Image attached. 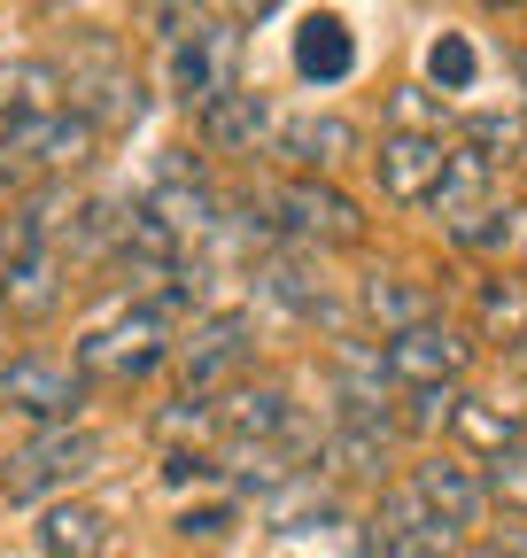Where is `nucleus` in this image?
Segmentation results:
<instances>
[{"label":"nucleus","instance_id":"nucleus-14","mask_svg":"<svg viewBox=\"0 0 527 558\" xmlns=\"http://www.w3.org/2000/svg\"><path fill=\"white\" fill-rule=\"evenodd\" d=\"M388 418H334V427L318 435V465L334 473V481H380V465H388Z\"/></svg>","mask_w":527,"mask_h":558},{"label":"nucleus","instance_id":"nucleus-2","mask_svg":"<svg viewBox=\"0 0 527 558\" xmlns=\"http://www.w3.org/2000/svg\"><path fill=\"white\" fill-rule=\"evenodd\" d=\"M94 148H101V132L62 101L47 117H24V124L0 132V179H47V186H62L71 171L94 163Z\"/></svg>","mask_w":527,"mask_h":558},{"label":"nucleus","instance_id":"nucleus-20","mask_svg":"<svg viewBox=\"0 0 527 558\" xmlns=\"http://www.w3.org/2000/svg\"><path fill=\"white\" fill-rule=\"evenodd\" d=\"M497 202V171L474 156V148H450L442 156V179H434V194H427V209L442 226H457V218H474V209H489Z\"/></svg>","mask_w":527,"mask_h":558},{"label":"nucleus","instance_id":"nucleus-8","mask_svg":"<svg viewBox=\"0 0 527 558\" xmlns=\"http://www.w3.org/2000/svg\"><path fill=\"white\" fill-rule=\"evenodd\" d=\"M404 488L419 497V512H427V520H434L442 535H457V543H474V535L489 527V488H481V465H466V458H450V450L419 458Z\"/></svg>","mask_w":527,"mask_h":558},{"label":"nucleus","instance_id":"nucleus-27","mask_svg":"<svg viewBox=\"0 0 527 558\" xmlns=\"http://www.w3.org/2000/svg\"><path fill=\"white\" fill-rule=\"evenodd\" d=\"M450 241L466 248V256H504L512 241H527V226H519V209H512V202L497 194L489 209H474V218H457V226H450Z\"/></svg>","mask_w":527,"mask_h":558},{"label":"nucleus","instance_id":"nucleus-22","mask_svg":"<svg viewBox=\"0 0 527 558\" xmlns=\"http://www.w3.org/2000/svg\"><path fill=\"white\" fill-rule=\"evenodd\" d=\"M47 109H62V70L39 62V54L0 62V132L24 124V117H47Z\"/></svg>","mask_w":527,"mask_h":558},{"label":"nucleus","instance_id":"nucleus-16","mask_svg":"<svg viewBox=\"0 0 527 558\" xmlns=\"http://www.w3.org/2000/svg\"><path fill=\"white\" fill-rule=\"evenodd\" d=\"M218 209H225V202H218L210 186H179V179H156V186L140 194V218H156L179 248H186V241H203V233H218V226H225Z\"/></svg>","mask_w":527,"mask_h":558},{"label":"nucleus","instance_id":"nucleus-1","mask_svg":"<svg viewBox=\"0 0 527 558\" xmlns=\"http://www.w3.org/2000/svg\"><path fill=\"white\" fill-rule=\"evenodd\" d=\"M101 465V435L94 427H39L24 450H9L0 465V497L9 505H54Z\"/></svg>","mask_w":527,"mask_h":558},{"label":"nucleus","instance_id":"nucleus-9","mask_svg":"<svg viewBox=\"0 0 527 558\" xmlns=\"http://www.w3.org/2000/svg\"><path fill=\"white\" fill-rule=\"evenodd\" d=\"M256 357V318L248 311H210L179 341V373H186V396L218 403V388H233V373Z\"/></svg>","mask_w":527,"mask_h":558},{"label":"nucleus","instance_id":"nucleus-28","mask_svg":"<svg viewBox=\"0 0 527 558\" xmlns=\"http://www.w3.org/2000/svg\"><path fill=\"white\" fill-rule=\"evenodd\" d=\"M427 78H434L442 94H466V86L481 78L474 39H466V32H434V39H427Z\"/></svg>","mask_w":527,"mask_h":558},{"label":"nucleus","instance_id":"nucleus-18","mask_svg":"<svg viewBox=\"0 0 527 558\" xmlns=\"http://www.w3.org/2000/svg\"><path fill=\"white\" fill-rule=\"evenodd\" d=\"M32 535H39V558H101L109 550V512L78 505V497H54Z\"/></svg>","mask_w":527,"mask_h":558},{"label":"nucleus","instance_id":"nucleus-30","mask_svg":"<svg viewBox=\"0 0 527 558\" xmlns=\"http://www.w3.org/2000/svg\"><path fill=\"white\" fill-rule=\"evenodd\" d=\"M395 403H404V411H395V427H404V435H442L457 388H419V396H395Z\"/></svg>","mask_w":527,"mask_h":558},{"label":"nucleus","instance_id":"nucleus-15","mask_svg":"<svg viewBox=\"0 0 527 558\" xmlns=\"http://www.w3.org/2000/svg\"><path fill=\"white\" fill-rule=\"evenodd\" d=\"M457 450L450 458H466V465H489V458H504L512 442H519V418L504 411V403H481V396H466L457 388V403H450V427H442Z\"/></svg>","mask_w":527,"mask_h":558},{"label":"nucleus","instance_id":"nucleus-19","mask_svg":"<svg viewBox=\"0 0 527 558\" xmlns=\"http://www.w3.org/2000/svg\"><path fill=\"white\" fill-rule=\"evenodd\" d=\"M0 303L16 318H47L62 303V248H24L0 264Z\"/></svg>","mask_w":527,"mask_h":558},{"label":"nucleus","instance_id":"nucleus-26","mask_svg":"<svg viewBox=\"0 0 527 558\" xmlns=\"http://www.w3.org/2000/svg\"><path fill=\"white\" fill-rule=\"evenodd\" d=\"M225 473H233V488H256V497H280V488L303 473L280 442H225V458H218Z\"/></svg>","mask_w":527,"mask_h":558},{"label":"nucleus","instance_id":"nucleus-37","mask_svg":"<svg viewBox=\"0 0 527 558\" xmlns=\"http://www.w3.org/2000/svg\"><path fill=\"white\" fill-rule=\"evenodd\" d=\"M519 435H527V427H519Z\"/></svg>","mask_w":527,"mask_h":558},{"label":"nucleus","instance_id":"nucleus-12","mask_svg":"<svg viewBox=\"0 0 527 558\" xmlns=\"http://www.w3.org/2000/svg\"><path fill=\"white\" fill-rule=\"evenodd\" d=\"M256 288L272 295V303H287L295 318H326V326H342V311H334V295H326V271L310 264V248H272L256 264Z\"/></svg>","mask_w":527,"mask_h":558},{"label":"nucleus","instance_id":"nucleus-35","mask_svg":"<svg viewBox=\"0 0 527 558\" xmlns=\"http://www.w3.org/2000/svg\"><path fill=\"white\" fill-rule=\"evenodd\" d=\"M512 70H519V94H527V47H519V54H512Z\"/></svg>","mask_w":527,"mask_h":558},{"label":"nucleus","instance_id":"nucleus-21","mask_svg":"<svg viewBox=\"0 0 527 558\" xmlns=\"http://www.w3.org/2000/svg\"><path fill=\"white\" fill-rule=\"evenodd\" d=\"M218 427H225L233 442H280V435L295 427V403H287L280 388H225Z\"/></svg>","mask_w":527,"mask_h":558},{"label":"nucleus","instance_id":"nucleus-13","mask_svg":"<svg viewBox=\"0 0 527 558\" xmlns=\"http://www.w3.org/2000/svg\"><path fill=\"white\" fill-rule=\"evenodd\" d=\"M272 132H280V117H272V101H264L256 86H233V94H218L203 109V140L218 156H256Z\"/></svg>","mask_w":527,"mask_h":558},{"label":"nucleus","instance_id":"nucleus-11","mask_svg":"<svg viewBox=\"0 0 527 558\" xmlns=\"http://www.w3.org/2000/svg\"><path fill=\"white\" fill-rule=\"evenodd\" d=\"M280 156L295 163V179H334L350 156H365V132L350 124V117H334V109H310V117H287L280 132Z\"/></svg>","mask_w":527,"mask_h":558},{"label":"nucleus","instance_id":"nucleus-34","mask_svg":"<svg viewBox=\"0 0 527 558\" xmlns=\"http://www.w3.org/2000/svg\"><path fill=\"white\" fill-rule=\"evenodd\" d=\"M457 558H504V543H466Z\"/></svg>","mask_w":527,"mask_h":558},{"label":"nucleus","instance_id":"nucleus-3","mask_svg":"<svg viewBox=\"0 0 527 558\" xmlns=\"http://www.w3.org/2000/svg\"><path fill=\"white\" fill-rule=\"evenodd\" d=\"M171 349H179V341H171V311L148 295V303H132L124 318L94 326V333L78 341L71 365L86 373V388H94V380H148V373L171 357Z\"/></svg>","mask_w":527,"mask_h":558},{"label":"nucleus","instance_id":"nucleus-25","mask_svg":"<svg viewBox=\"0 0 527 558\" xmlns=\"http://www.w3.org/2000/svg\"><path fill=\"white\" fill-rule=\"evenodd\" d=\"M466 148L504 179V171H527V109H481L466 117Z\"/></svg>","mask_w":527,"mask_h":558},{"label":"nucleus","instance_id":"nucleus-24","mask_svg":"<svg viewBox=\"0 0 527 558\" xmlns=\"http://www.w3.org/2000/svg\"><path fill=\"white\" fill-rule=\"evenodd\" d=\"M357 303H365V318H380L388 333H404V326H427V318H434V295L419 288V279H404V271H372L365 288H357Z\"/></svg>","mask_w":527,"mask_h":558},{"label":"nucleus","instance_id":"nucleus-7","mask_svg":"<svg viewBox=\"0 0 527 558\" xmlns=\"http://www.w3.org/2000/svg\"><path fill=\"white\" fill-rule=\"evenodd\" d=\"M272 209H280V233L295 248H357L365 241V209L334 179H287L272 194Z\"/></svg>","mask_w":527,"mask_h":558},{"label":"nucleus","instance_id":"nucleus-32","mask_svg":"<svg viewBox=\"0 0 527 558\" xmlns=\"http://www.w3.org/2000/svg\"><path fill=\"white\" fill-rule=\"evenodd\" d=\"M225 527H233V512H225V505H210V512H186V520H179V535H186V543H218Z\"/></svg>","mask_w":527,"mask_h":558},{"label":"nucleus","instance_id":"nucleus-29","mask_svg":"<svg viewBox=\"0 0 527 558\" xmlns=\"http://www.w3.org/2000/svg\"><path fill=\"white\" fill-rule=\"evenodd\" d=\"M481 488H489V512L504 505L512 520H527V435H519L504 458H489V465H481Z\"/></svg>","mask_w":527,"mask_h":558},{"label":"nucleus","instance_id":"nucleus-23","mask_svg":"<svg viewBox=\"0 0 527 558\" xmlns=\"http://www.w3.org/2000/svg\"><path fill=\"white\" fill-rule=\"evenodd\" d=\"M474 326H481V341H504V349L527 341V279L519 271L497 264L481 288H474Z\"/></svg>","mask_w":527,"mask_h":558},{"label":"nucleus","instance_id":"nucleus-5","mask_svg":"<svg viewBox=\"0 0 527 558\" xmlns=\"http://www.w3.org/2000/svg\"><path fill=\"white\" fill-rule=\"evenodd\" d=\"M380 357H388L395 396H419V388H457V380H466V365H474V341H466V326H450V318L434 311L427 326L388 333V341H380Z\"/></svg>","mask_w":527,"mask_h":558},{"label":"nucleus","instance_id":"nucleus-33","mask_svg":"<svg viewBox=\"0 0 527 558\" xmlns=\"http://www.w3.org/2000/svg\"><path fill=\"white\" fill-rule=\"evenodd\" d=\"M140 24H148L156 39H186V32H194V9H140Z\"/></svg>","mask_w":527,"mask_h":558},{"label":"nucleus","instance_id":"nucleus-10","mask_svg":"<svg viewBox=\"0 0 527 558\" xmlns=\"http://www.w3.org/2000/svg\"><path fill=\"white\" fill-rule=\"evenodd\" d=\"M442 156H450V140H434V132H380L372 179L395 209H427V194L442 179Z\"/></svg>","mask_w":527,"mask_h":558},{"label":"nucleus","instance_id":"nucleus-17","mask_svg":"<svg viewBox=\"0 0 527 558\" xmlns=\"http://www.w3.org/2000/svg\"><path fill=\"white\" fill-rule=\"evenodd\" d=\"M357 70V39L342 16H303L295 24V78L303 86H342Z\"/></svg>","mask_w":527,"mask_h":558},{"label":"nucleus","instance_id":"nucleus-36","mask_svg":"<svg viewBox=\"0 0 527 558\" xmlns=\"http://www.w3.org/2000/svg\"><path fill=\"white\" fill-rule=\"evenodd\" d=\"M0 186H9V179H0Z\"/></svg>","mask_w":527,"mask_h":558},{"label":"nucleus","instance_id":"nucleus-4","mask_svg":"<svg viewBox=\"0 0 527 558\" xmlns=\"http://www.w3.org/2000/svg\"><path fill=\"white\" fill-rule=\"evenodd\" d=\"M163 78H171V101L186 109H210L218 94L241 86V16H194L186 39H171L163 54Z\"/></svg>","mask_w":527,"mask_h":558},{"label":"nucleus","instance_id":"nucleus-6","mask_svg":"<svg viewBox=\"0 0 527 558\" xmlns=\"http://www.w3.org/2000/svg\"><path fill=\"white\" fill-rule=\"evenodd\" d=\"M86 396H94L86 373L62 365V357H47V349H24V357L0 365V403L24 411V418H39V427H78Z\"/></svg>","mask_w":527,"mask_h":558},{"label":"nucleus","instance_id":"nucleus-31","mask_svg":"<svg viewBox=\"0 0 527 558\" xmlns=\"http://www.w3.org/2000/svg\"><path fill=\"white\" fill-rule=\"evenodd\" d=\"M395 132H434L442 140V101L427 86H395Z\"/></svg>","mask_w":527,"mask_h":558}]
</instances>
